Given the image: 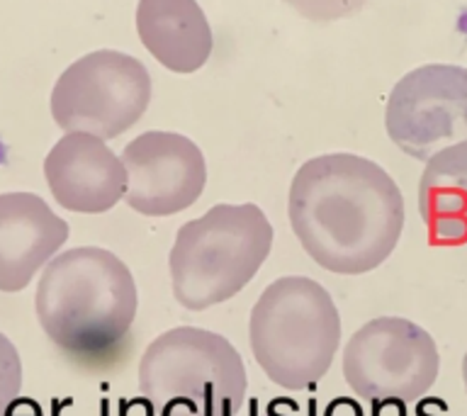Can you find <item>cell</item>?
Returning a JSON list of instances; mask_svg holds the SVG:
<instances>
[{
  "mask_svg": "<svg viewBox=\"0 0 467 416\" xmlns=\"http://www.w3.org/2000/svg\"><path fill=\"white\" fill-rule=\"evenodd\" d=\"M292 232L319 268L363 276L394 254L404 197L392 175L356 153H324L299 166L287 195Z\"/></svg>",
  "mask_w": 467,
  "mask_h": 416,
  "instance_id": "obj_1",
  "label": "cell"
},
{
  "mask_svg": "<svg viewBox=\"0 0 467 416\" xmlns=\"http://www.w3.org/2000/svg\"><path fill=\"white\" fill-rule=\"evenodd\" d=\"M35 312L47 338L73 365L105 368L130 343L139 312L137 280L108 248H68L42 270Z\"/></svg>",
  "mask_w": 467,
  "mask_h": 416,
  "instance_id": "obj_2",
  "label": "cell"
},
{
  "mask_svg": "<svg viewBox=\"0 0 467 416\" xmlns=\"http://www.w3.org/2000/svg\"><path fill=\"white\" fill-rule=\"evenodd\" d=\"M273 224L254 203L214 204L178 229L168 254L175 302L202 312L246 287L273 248Z\"/></svg>",
  "mask_w": 467,
  "mask_h": 416,
  "instance_id": "obj_3",
  "label": "cell"
},
{
  "mask_svg": "<svg viewBox=\"0 0 467 416\" xmlns=\"http://www.w3.org/2000/svg\"><path fill=\"white\" fill-rule=\"evenodd\" d=\"M248 343L265 378L302 392L331 370L341 346V314L327 287L312 277H277L251 309Z\"/></svg>",
  "mask_w": 467,
  "mask_h": 416,
  "instance_id": "obj_4",
  "label": "cell"
},
{
  "mask_svg": "<svg viewBox=\"0 0 467 416\" xmlns=\"http://www.w3.org/2000/svg\"><path fill=\"white\" fill-rule=\"evenodd\" d=\"M246 390L241 353L207 328H171L139 360V392L159 416H239Z\"/></svg>",
  "mask_w": 467,
  "mask_h": 416,
  "instance_id": "obj_5",
  "label": "cell"
},
{
  "mask_svg": "<svg viewBox=\"0 0 467 416\" xmlns=\"http://www.w3.org/2000/svg\"><path fill=\"white\" fill-rule=\"evenodd\" d=\"M151 76L139 58L115 49L90 51L73 61L51 90V115L66 131L108 141L144 117Z\"/></svg>",
  "mask_w": 467,
  "mask_h": 416,
  "instance_id": "obj_6",
  "label": "cell"
},
{
  "mask_svg": "<svg viewBox=\"0 0 467 416\" xmlns=\"http://www.w3.org/2000/svg\"><path fill=\"white\" fill-rule=\"evenodd\" d=\"M441 358L433 336L401 317H378L358 328L343 348V378L375 404H407L436 385Z\"/></svg>",
  "mask_w": 467,
  "mask_h": 416,
  "instance_id": "obj_7",
  "label": "cell"
},
{
  "mask_svg": "<svg viewBox=\"0 0 467 416\" xmlns=\"http://www.w3.org/2000/svg\"><path fill=\"white\" fill-rule=\"evenodd\" d=\"M385 127L400 151L423 163L467 141V68L429 64L409 71L389 93Z\"/></svg>",
  "mask_w": 467,
  "mask_h": 416,
  "instance_id": "obj_8",
  "label": "cell"
},
{
  "mask_svg": "<svg viewBox=\"0 0 467 416\" xmlns=\"http://www.w3.org/2000/svg\"><path fill=\"white\" fill-rule=\"evenodd\" d=\"M124 203L144 217H171L200 200L207 163L192 139L175 131H144L124 146Z\"/></svg>",
  "mask_w": 467,
  "mask_h": 416,
  "instance_id": "obj_9",
  "label": "cell"
},
{
  "mask_svg": "<svg viewBox=\"0 0 467 416\" xmlns=\"http://www.w3.org/2000/svg\"><path fill=\"white\" fill-rule=\"evenodd\" d=\"M51 195L64 210L78 214L109 212L127 192V168L102 139L68 131L44 161Z\"/></svg>",
  "mask_w": 467,
  "mask_h": 416,
  "instance_id": "obj_10",
  "label": "cell"
},
{
  "mask_svg": "<svg viewBox=\"0 0 467 416\" xmlns=\"http://www.w3.org/2000/svg\"><path fill=\"white\" fill-rule=\"evenodd\" d=\"M68 241V224L35 192L0 195V292L25 290Z\"/></svg>",
  "mask_w": 467,
  "mask_h": 416,
  "instance_id": "obj_11",
  "label": "cell"
},
{
  "mask_svg": "<svg viewBox=\"0 0 467 416\" xmlns=\"http://www.w3.org/2000/svg\"><path fill=\"white\" fill-rule=\"evenodd\" d=\"M137 32L149 54L173 73L200 71L214 36L197 0H139Z\"/></svg>",
  "mask_w": 467,
  "mask_h": 416,
  "instance_id": "obj_12",
  "label": "cell"
},
{
  "mask_svg": "<svg viewBox=\"0 0 467 416\" xmlns=\"http://www.w3.org/2000/svg\"><path fill=\"white\" fill-rule=\"evenodd\" d=\"M419 212L433 244H467V141L426 161L419 181Z\"/></svg>",
  "mask_w": 467,
  "mask_h": 416,
  "instance_id": "obj_13",
  "label": "cell"
},
{
  "mask_svg": "<svg viewBox=\"0 0 467 416\" xmlns=\"http://www.w3.org/2000/svg\"><path fill=\"white\" fill-rule=\"evenodd\" d=\"M22 390V360L15 343L0 334V416L7 414Z\"/></svg>",
  "mask_w": 467,
  "mask_h": 416,
  "instance_id": "obj_14",
  "label": "cell"
},
{
  "mask_svg": "<svg viewBox=\"0 0 467 416\" xmlns=\"http://www.w3.org/2000/svg\"><path fill=\"white\" fill-rule=\"evenodd\" d=\"M285 3L312 22L343 20L368 5V0H285Z\"/></svg>",
  "mask_w": 467,
  "mask_h": 416,
  "instance_id": "obj_15",
  "label": "cell"
},
{
  "mask_svg": "<svg viewBox=\"0 0 467 416\" xmlns=\"http://www.w3.org/2000/svg\"><path fill=\"white\" fill-rule=\"evenodd\" d=\"M462 382H465V392H467V353L462 358Z\"/></svg>",
  "mask_w": 467,
  "mask_h": 416,
  "instance_id": "obj_16",
  "label": "cell"
}]
</instances>
